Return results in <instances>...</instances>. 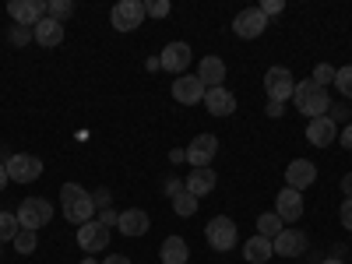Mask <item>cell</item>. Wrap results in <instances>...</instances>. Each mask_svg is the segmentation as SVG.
<instances>
[{"instance_id": "1", "label": "cell", "mask_w": 352, "mask_h": 264, "mask_svg": "<svg viewBox=\"0 0 352 264\" xmlns=\"http://www.w3.org/2000/svg\"><path fill=\"white\" fill-rule=\"evenodd\" d=\"M292 106H296L307 120H317V116H328L331 109V99H328V88L314 85L310 78L307 81H296V92H292Z\"/></svg>"}, {"instance_id": "2", "label": "cell", "mask_w": 352, "mask_h": 264, "mask_svg": "<svg viewBox=\"0 0 352 264\" xmlns=\"http://www.w3.org/2000/svg\"><path fill=\"white\" fill-rule=\"evenodd\" d=\"M60 197H64V219L74 222V226H85V222H92L96 219V201L92 194H88L81 184H64L60 187Z\"/></svg>"}, {"instance_id": "3", "label": "cell", "mask_w": 352, "mask_h": 264, "mask_svg": "<svg viewBox=\"0 0 352 264\" xmlns=\"http://www.w3.org/2000/svg\"><path fill=\"white\" fill-rule=\"evenodd\" d=\"M18 226L21 229H32V232H39L43 226H50V219H53V204L46 201V197H25L21 204H18Z\"/></svg>"}, {"instance_id": "4", "label": "cell", "mask_w": 352, "mask_h": 264, "mask_svg": "<svg viewBox=\"0 0 352 264\" xmlns=\"http://www.w3.org/2000/svg\"><path fill=\"white\" fill-rule=\"evenodd\" d=\"M204 240H208V247L219 250V254L232 250V247H236V240H240L236 222H232L229 215H215L208 226H204Z\"/></svg>"}, {"instance_id": "5", "label": "cell", "mask_w": 352, "mask_h": 264, "mask_svg": "<svg viewBox=\"0 0 352 264\" xmlns=\"http://www.w3.org/2000/svg\"><path fill=\"white\" fill-rule=\"evenodd\" d=\"M8 169V180L11 184H36L39 176H43V159L39 155H28V152H18L4 162Z\"/></svg>"}, {"instance_id": "6", "label": "cell", "mask_w": 352, "mask_h": 264, "mask_svg": "<svg viewBox=\"0 0 352 264\" xmlns=\"http://www.w3.org/2000/svg\"><path fill=\"white\" fill-rule=\"evenodd\" d=\"M264 92H268V102H289L296 92V78L289 67H268L264 71Z\"/></svg>"}, {"instance_id": "7", "label": "cell", "mask_w": 352, "mask_h": 264, "mask_svg": "<svg viewBox=\"0 0 352 264\" xmlns=\"http://www.w3.org/2000/svg\"><path fill=\"white\" fill-rule=\"evenodd\" d=\"M144 18H148V14H144L141 0H120V4L109 11V21H113L116 32H134V28H141Z\"/></svg>"}, {"instance_id": "8", "label": "cell", "mask_w": 352, "mask_h": 264, "mask_svg": "<svg viewBox=\"0 0 352 264\" xmlns=\"http://www.w3.org/2000/svg\"><path fill=\"white\" fill-rule=\"evenodd\" d=\"M78 247H81L88 257H92V254H102V250L109 247V229H106L99 219L78 226Z\"/></svg>"}, {"instance_id": "9", "label": "cell", "mask_w": 352, "mask_h": 264, "mask_svg": "<svg viewBox=\"0 0 352 264\" xmlns=\"http://www.w3.org/2000/svg\"><path fill=\"white\" fill-rule=\"evenodd\" d=\"M215 155H219V138H215V134H197V138L187 144V162H190V169L212 166Z\"/></svg>"}, {"instance_id": "10", "label": "cell", "mask_w": 352, "mask_h": 264, "mask_svg": "<svg viewBox=\"0 0 352 264\" xmlns=\"http://www.w3.org/2000/svg\"><path fill=\"white\" fill-rule=\"evenodd\" d=\"M272 247H275V257H303L307 247H310V240H307L303 229H289L285 226L278 236L272 240Z\"/></svg>"}, {"instance_id": "11", "label": "cell", "mask_w": 352, "mask_h": 264, "mask_svg": "<svg viewBox=\"0 0 352 264\" xmlns=\"http://www.w3.org/2000/svg\"><path fill=\"white\" fill-rule=\"evenodd\" d=\"M8 14H11L14 25L36 28V25L46 18V4H43V0H11V4H8Z\"/></svg>"}, {"instance_id": "12", "label": "cell", "mask_w": 352, "mask_h": 264, "mask_svg": "<svg viewBox=\"0 0 352 264\" xmlns=\"http://www.w3.org/2000/svg\"><path fill=\"white\" fill-rule=\"evenodd\" d=\"M204 92H208V88L201 85L197 74H180V78L173 81V99L180 102V106H197V102H204Z\"/></svg>"}, {"instance_id": "13", "label": "cell", "mask_w": 352, "mask_h": 264, "mask_svg": "<svg viewBox=\"0 0 352 264\" xmlns=\"http://www.w3.org/2000/svg\"><path fill=\"white\" fill-rule=\"evenodd\" d=\"M264 28H268V18L261 14V8H247L232 18V32L240 39H257V36H264Z\"/></svg>"}, {"instance_id": "14", "label": "cell", "mask_w": 352, "mask_h": 264, "mask_svg": "<svg viewBox=\"0 0 352 264\" xmlns=\"http://www.w3.org/2000/svg\"><path fill=\"white\" fill-rule=\"evenodd\" d=\"M190 46L187 43H166L162 46V53H159V64H162V71H169V74H184L187 67H190Z\"/></svg>"}, {"instance_id": "15", "label": "cell", "mask_w": 352, "mask_h": 264, "mask_svg": "<svg viewBox=\"0 0 352 264\" xmlns=\"http://www.w3.org/2000/svg\"><path fill=\"white\" fill-rule=\"evenodd\" d=\"M310 184H317V166H314L310 159H292L289 169H285V187L303 194Z\"/></svg>"}, {"instance_id": "16", "label": "cell", "mask_w": 352, "mask_h": 264, "mask_svg": "<svg viewBox=\"0 0 352 264\" xmlns=\"http://www.w3.org/2000/svg\"><path fill=\"white\" fill-rule=\"evenodd\" d=\"M275 215L289 226V222H300L303 219V194L300 190H278L275 194Z\"/></svg>"}, {"instance_id": "17", "label": "cell", "mask_w": 352, "mask_h": 264, "mask_svg": "<svg viewBox=\"0 0 352 264\" xmlns=\"http://www.w3.org/2000/svg\"><path fill=\"white\" fill-rule=\"evenodd\" d=\"M116 229H120V236L138 240V236H144V232L152 229V219H148V212H141V208H127V212H120Z\"/></svg>"}, {"instance_id": "18", "label": "cell", "mask_w": 352, "mask_h": 264, "mask_svg": "<svg viewBox=\"0 0 352 264\" xmlns=\"http://www.w3.org/2000/svg\"><path fill=\"white\" fill-rule=\"evenodd\" d=\"M204 106H208L212 116H232L236 113V96H232L226 85H219V88H208V92H204Z\"/></svg>"}, {"instance_id": "19", "label": "cell", "mask_w": 352, "mask_h": 264, "mask_svg": "<svg viewBox=\"0 0 352 264\" xmlns=\"http://www.w3.org/2000/svg\"><path fill=\"white\" fill-rule=\"evenodd\" d=\"M307 141L314 144V148H328V144L338 141V127L328 120V116H317V120L307 124Z\"/></svg>"}, {"instance_id": "20", "label": "cell", "mask_w": 352, "mask_h": 264, "mask_svg": "<svg viewBox=\"0 0 352 264\" xmlns=\"http://www.w3.org/2000/svg\"><path fill=\"white\" fill-rule=\"evenodd\" d=\"M215 184H219L215 169H212V166H204V169H190V173H187L184 190H190L194 197H204V194H212V190H215Z\"/></svg>"}, {"instance_id": "21", "label": "cell", "mask_w": 352, "mask_h": 264, "mask_svg": "<svg viewBox=\"0 0 352 264\" xmlns=\"http://www.w3.org/2000/svg\"><path fill=\"white\" fill-rule=\"evenodd\" d=\"M197 78H201L204 88H219L226 81V60H222V56H201Z\"/></svg>"}, {"instance_id": "22", "label": "cell", "mask_w": 352, "mask_h": 264, "mask_svg": "<svg viewBox=\"0 0 352 264\" xmlns=\"http://www.w3.org/2000/svg\"><path fill=\"white\" fill-rule=\"evenodd\" d=\"M32 36H36L39 46H50V50H53V46H60V43H64V25H60V21H53V18L46 14V18L32 28Z\"/></svg>"}, {"instance_id": "23", "label": "cell", "mask_w": 352, "mask_h": 264, "mask_svg": "<svg viewBox=\"0 0 352 264\" xmlns=\"http://www.w3.org/2000/svg\"><path fill=\"white\" fill-rule=\"evenodd\" d=\"M159 257H162V264H187L190 247H187L184 236H166L162 247H159Z\"/></svg>"}, {"instance_id": "24", "label": "cell", "mask_w": 352, "mask_h": 264, "mask_svg": "<svg viewBox=\"0 0 352 264\" xmlns=\"http://www.w3.org/2000/svg\"><path fill=\"white\" fill-rule=\"evenodd\" d=\"M243 257H247L250 264H268V261L275 257V247H272V240H264V236H250V240L243 243Z\"/></svg>"}, {"instance_id": "25", "label": "cell", "mask_w": 352, "mask_h": 264, "mask_svg": "<svg viewBox=\"0 0 352 264\" xmlns=\"http://www.w3.org/2000/svg\"><path fill=\"white\" fill-rule=\"evenodd\" d=\"M282 229H285V222H282L275 212H264V215L257 219V236H264V240H275Z\"/></svg>"}, {"instance_id": "26", "label": "cell", "mask_w": 352, "mask_h": 264, "mask_svg": "<svg viewBox=\"0 0 352 264\" xmlns=\"http://www.w3.org/2000/svg\"><path fill=\"white\" fill-rule=\"evenodd\" d=\"M18 232H21L18 215H14V212H0V243H14Z\"/></svg>"}, {"instance_id": "27", "label": "cell", "mask_w": 352, "mask_h": 264, "mask_svg": "<svg viewBox=\"0 0 352 264\" xmlns=\"http://www.w3.org/2000/svg\"><path fill=\"white\" fill-rule=\"evenodd\" d=\"M173 212L180 215V219H190V215L197 212V197H194L190 190H180V194L173 197Z\"/></svg>"}, {"instance_id": "28", "label": "cell", "mask_w": 352, "mask_h": 264, "mask_svg": "<svg viewBox=\"0 0 352 264\" xmlns=\"http://www.w3.org/2000/svg\"><path fill=\"white\" fill-rule=\"evenodd\" d=\"M18 254H36V247H39V232H32V229H21L18 236H14V243H11Z\"/></svg>"}, {"instance_id": "29", "label": "cell", "mask_w": 352, "mask_h": 264, "mask_svg": "<svg viewBox=\"0 0 352 264\" xmlns=\"http://www.w3.org/2000/svg\"><path fill=\"white\" fill-rule=\"evenodd\" d=\"M46 14L53 18V21H67L71 14H74V4H71V0H50V4H46Z\"/></svg>"}, {"instance_id": "30", "label": "cell", "mask_w": 352, "mask_h": 264, "mask_svg": "<svg viewBox=\"0 0 352 264\" xmlns=\"http://www.w3.org/2000/svg\"><path fill=\"white\" fill-rule=\"evenodd\" d=\"M335 88L342 92V99H352V64L349 67H335Z\"/></svg>"}, {"instance_id": "31", "label": "cell", "mask_w": 352, "mask_h": 264, "mask_svg": "<svg viewBox=\"0 0 352 264\" xmlns=\"http://www.w3.org/2000/svg\"><path fill=\"white\" fill-rule=\"evenodd\" d=\"M310 81H314V85H320V88L335 85V67H331V64H317V67H314V74H310Z\"/></svg>"}, {"instance_id": "32", "label": "cell", "mask_w": 352, "mask_h": 264, "mask_svg": "<svg viewBox=\"0 0 352 264\" xmlns=\"http://www.w3.org/2000/svg\"><path fill=\"white\" fill-rule=\"evenodd\" d=\"M8 39H11V46H28V43H32L36 36H32V28H25V25H14Z\"/></svg>"}, {"instance_id": "33", "label": "cell", "mask_w": 352, "mask_h": 264, "mask_svg": "<svg viewBox=\"0 0 352 264\" xmlns=\"http://www.w3.org/2000/svg\"><path fill=\"white\" fill-rule=\"evenodd\" d=\"M169 11H173L169 0H152V4H144V14H148V18H166Z\"/></svg>"}, {"instance_id": "34", "label": "cell", "mask_w": 352, "mask_h": 264, "mask_svg": "<svg viewBox=\"0 0 352 264\" xmlns=\"http://www.w3.org/2000/svg\"><path fill=\"white\" fill-rule=\"evenodd\" d=\"M328 120L338 127V124H349V106L345 102H331V109H328Z\"/></svg>"}, {"instance_id": "35", "label": "cell", "mask_w": 352, "mask_h": 264, "mask_svg": "<svg viewBox=\"0 0 352 264\" xmlns=\"http://www.w3.org/2000/svg\"><path fill=\"white\" fill-rule=\"evenodd\" d=\"M282 11H285L282 0H261V14H264V18H275V14H282Z\"/></svg>"}, {"instance_id": "36", "label": "cell", "mask_w": 352, "mask_h": 264, "mask_svg": "<svg viewBox=\"0 0 352 264\" xmlns=\"http://www.w3.org/2000/svg\"><path fill=\"white\" fill-rule=\"evenodd\" d=\"M92 201H96V208H99V212H106V208H109V190L99 187V190L92 194Z\"/></svg>"}, {"instance_id": "37", "label": "cell", "mask_w": 352, "mask_h": 264, "mask_svg": "<svg viewBox=\"0 0 352 264\" xmlns=\"http://www.w3.org/2000/svg\"><path fill=\"white\" fill-rule=\"evenodd\" d=\"M338 144H342L345 152H352V124H345V127L338 131Z\"/></svg>"}, {"instance_id": "38", "label": "cell", "mask_w": 352, "mask_h": 264, "mask_svg": "<svg viewBox=\"0 0 352 264\" xmlns=\"http://www.w3.org/2000/svg\"><path fill=\"white\" fill-rule=\"evenodd\" d=\"M99 222L109 229V226H116V222H120V212H113V208H106V212H99Z\"/></svg>"}, {"instance_id": "39", "label": "cell", "mask_w": 352, "mask_h": 264, "mask_svg": "<svg viewBox=\"0 0 352 264\" xmlns=\"http://www.w3.org/2000/svg\"><path fill=\"white\" fill-rule=\"evenodd\" d=\"M342 226L352 232V197H345V204H342Z\"/></svg>"}, {"instance_id": "40", "label": "cell", "mask_w": 352, "mask_h": 264, "mask_svg": "<svg viewBox=\"0 0 352 264\" xmlns=\"http://www.w3.org/2000/svg\"><path fill=\"white\" fill-rule=\"evenodd\" d=\"M264 113H268L272 120H278V116L285 113V102H268V109H264Z\"/></svg>"}, {"instance_id": "41", "label": "cell", "mask_w": 352, "mask_h": 264, "mask_svg": "<svg viewBox=\"0 0 352 264\" xmlns=\"http://www.w3.org/2000/svg\"><path fill=\"white\" fill-rule=\"evenodd\" d=\"M180 190H184V184H180V180H166V194H169V197H176Z\"/></svg>"}, {"instance_id": "42", "label": "cell", "mask_w": 352, "mask_h": 264, "mask_svg": "<svg viewBox=\"0 0 352 264\" xmlns=\"http://www.w3.org/2000/svg\"><path fill=\"white\" fill-rule=\"evenodd\" d=\"M342 194H345V197H352V173H345V176H342Z\"/></svg>"}, {"instance_id": "43", "label": "cell", "mask_w": 352, "mask_h": 264, "mask_svg": "<svg viewBox=\"0 0 352 264\" xmlns=\"http://www.w3.org/2000/svg\"><path fill=\"white\" fill-rule=\"evenodd\" d=\"M102 264H131V261H127V254H109Z\"/></svg>"}, {"instance_id": "44", "label": "cell", "mask_w": 352, "mask_h": 264, "mask_svg": "<svg viewBox=\"0 0 352 264\" xmlns=\"http://www.w3.org/2000/svg\"><path fill=\"white\" fill-rule=\"evenodd\" d=\"M184 159H187V148H184V152H180V148L169 152V162H184Z\"/></svg>"}, {"instance_id": "45", "label": "cell", "mask_w": 352, "mask_h": 264, "mask_svg": "<svg viewBox=\"0 0 352 264\" xmlns=\"http://www.w3.org/2000/svg\"><path fill=\"white\" fill-rule=\"evenodd\" d=\"M144 67H148V71H162V64H159V56H148V60H144Z\"/></svg>"}, {"instance_id": "46", "label": "cell", "mask_w": 352, "mask_h": 264, "mask_svg": "<svg viewBox=\"0 0 352 264\" xmlns=\"http://www.w3.org/2000/svg\"><path fill=\"white\" fill-rule=\"evenodd\" d=\"M4 187H8V169L0 166V190H4Z\"/></svg>"}, {"instance_id": "47", "label": "cell", "mask_w": 352, "mask_h": 264, "mask_svg": "<svg viewBox=\"0 0 352 264\" xmlns=\"http://www.w3.org/2000/svg\"><path fill=\"white\" fill-rule=\"evenodd\" d=\"M320 264H345V261H338V257H324V261H320Z\"/></svg>"}, {"instance_id": "48", "label": "cell", "mask_w": 352, "mask_h": 264, "mask_svg": "<svg viewBox=\"0 0 352 264\" xmlns=\"http://www.w3.org/2000/svg\"><path fill=\"white\" fill-rule=\"evenodd\" d=\"M81 264H99V261H96V257H85V261H81Z\"/></svg>"}]
</instances>
